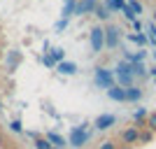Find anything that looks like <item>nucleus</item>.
<instances>
[{"instance_id":"412c9836","label":"nucleus","mask_w":156,"mask_h":149,"mask_svg":"<svg viewBox=\"0 0 156 149\" xmlns=\"http://www.w3.org/2000/svg\"><path fill=\"white\" fill-rule=\"evenodd\" d=\"M49 56H51L56 63H63V61H65V51H63V49H51V51H49Z\"/></svg>"},{"instance_id":"e433bc0d","label":"nucleus","mask_w":156,"mask_h":149,"mask_svg":"<svg viewBox=\"0 0 156 149\" xmlns=\"http://www.w3.org/2000/svg\"><path fill=\"white\" fill-rule=\"evenodd\" d=\"M154 59H156V54H154Z\"/></svg>"},{"instance_id":"72a5a7b5","label":"nucleus","mask_w":156,"mask_h":149,"mask_svg":"<svg viewBox=\"0 0 156 149\" xmlns=\"http://www.w3.org/2000/svg\"><path fill=\"white\" fill-rule=\"evenodd\" d=\"M0 112H2V100H0Z\"/></svg>"},{"instance_id":"9b49d317","label":"nucleus","mask_w":156,"mask_h":149,"mask_svg":"<svg viewBox=\"0 0 156 149\" xmlns=\"http://www.w3.org/2000/svg\"><path fill=\"white\" fill-rule=\"evenodd\" d=\"M56 70H58L61 75H68V77H72V75H77V63H72V61H63V63L56 65Z\"/></svg>"},{"instance_id":"c85d7f7f","label":"nucleus","mask_w":156,"mask_h":149,"mask_svg":"<svg viewBox=\"0 0 156 149\" xmlns=\"http://www.w3.org/2000/svg\"><path fill=\"white\" fill-rule=\"evenodd\" d=\"M26 135H28V137H30L33 142H35V140H37V137H42V135H40V133H35V130H28Z\"/></svg>"},{"instance_id":"473e14b6","label":"nucleus","mask_w":156,"mask_h":149,"mask_svg":"<svg viewBox=\"0 0 156 149\" xmlns=\"http://www.w3.org/2000/svg\"><path fill=\"white\" fill-rule=\"evenodd\" d=\"M119 149H133V147H128V144H119Z\"/></svg>"},{"instance_id":"f8f14e48","label":"nucleus","mask_w":156,"mask_h":149,"mask_svg":"<svg viewBox=\"0 0 156 149\" xmlns=\"http://www.w3.org/2000/svg\"><path fill=\"white\" fill-rule=\"evenodd\" d=\"M142 89L140 86H130V89H126V100L128 103H137V100H142Z\"/></svg>"},{"instance_id":"423d86ee","label":"nucleus","mask_w":156,"mask_h":149,"mask_svg":"<svg viewBox=\"0 0 156 149\" xmlns=\"http://www.w3.org/2000/svg\"><path fill=\"white\" fill-rule=\"evenodd\" d=\"M119 142H121V144H128V147L137 144V142H140V128H135V126H128V128L119 130Z\"/></svg>"},{"instance_id":"7c9ffc66","label":"nucleus","mask_w":156,"mask_h":149,"mask_svg":"<svg viewBox=\"0 0 156 149\" xmlns=\"http://www.w3.org/2000/svg\"><path fill=\"white\" fill-rule=\"evenodd\" d=\"M133 28H135V30H137V33H140V30H142V23H140V21H137V19H135V21H133Z\"/></svg>"},{"instance_id":"5701e85b","label":"nucleus","mask_w":156,"mask_h":149,"mask_svg":"<svg viewBox=\"0 0 156 149\" xmlns=\"http://www.w3.org/2000/svg\"><path fill=\"white\" fill-rule=\"evenodd\" d=\"M9 130H12V133H23V126H21L19 119H12V121H9Z\"/></svg>"},{"instance_id":"aec40b11","label":"nucleus","mask_w":156,"mask_h":149,"mask_svg":"<svg viewBox=\"0 0 156 149\" xmlns=\"http://www.w3.org/2000/svg\"><path fill=\"white\" fill-rule=\"evenodd\" d=\"M126 5L130 7V9H133V14H142V2H140V0H126Z\"/></svg>"},{"instance_id":"20e7f679","label":"nucleus","mask_w":156,"mask_h":149,"mask_svg":"<svg viewBox=\"0 0 156 149\" xmlns=\"http://www.w3.org/2000/svg\"><path fill=\"white\" fill-rule=\"evenodd\" d=\"M89 44H91V54H100L105 49V30L103 26H93L89 33Z\"/></svg>"},{"instance_id":"9d476101","label":"nucleus","mask_w":156,"mask_h":149,"mask_svg":"<svg viewBox=\"0 0 156 149\" xmlns=\"http://www.w3.org/2000/svg\"><path fill=\"white\" fill-rule=\"evenodd\" d=\"M107 98L110 100H114V103H126V89H121V86H112L110 91H107Z\"/></svg>"},{"instance_id":"cd10ccee","label":"nucleus","mask_w":156,"mask_h":149,"mask_svg":"<svg viewBox=\"0 0 156 149\" xmlns=\"http://www.w3.org/2000/svg\"><path fill=\"white\" fill-rule=\"evenodd\" d=\"M65 28H68V19H61L58 23H56V30L61 33V30H65Z\"/></svg>"},{"instance_id":"f704fd0d","label":"nucleus","mask_w":156,"mask_h":149,"mask_svg":"<svg viewBox=\"0 0 156 149\" xmlns=\"http://www.w3.org/2000/svg\"><path fill=\"white\" fill-rule=\"evenodd\" d=\"M154 21H156V9H154Z\"/></svg>"},{"instance_id":"f257e3e1","label":"nucleus","mask_w":156,"mask_h":149,"mask_svg":"<svg viewBox=\"0 0 156 149\" xmlns=\"http://www.w3.org/2000/svg\"><path fill=\"white\" fill-rule=\"evenodd\" d=\"M91 123H79V126H72L70 133H68V144L72 149H82L84 144H89L91 140V130H89Z\"/></svg>"},{"instance_id":"ddd939ff","label":"nucleus","mask_w":156,"mask_h":149,"mask_svg":"<svg viewBox=\"0 0 156 149\" xmlns=\"http://www.w3.org/2000/svg\"><path fill=\"white\" fill-rule=\"evenodd\" d=\"M103 5H105V9L112 14V12H121V9H124L126 0H105Z\"/></svg>"},{"instance_id":"7ed1b4c3","label":"nucleus","mask_w":156,"mask_h":149,"mask_svg":"<svg viewBox=\"0 0 156 149\" xmlns=\"http://www.w3.org/2000/svg\"><path fill=\"white\" fill-rule=\"evenodd\" d=\"M93 84H96L98 89L110 91L112 86H117V77H114V72H112V70H107V68H103V65H98L96 70H93Z\"/></svg>"},{"instance_id":"2f4dec72","label":"nucleus","mask_w":156,"mask_h":149,"mask_svg":"<svg viewBox=\"0 0 156 149\" xmlns=\"http://www.w3.org/2000/svg\"><path fill=\"white\" fill-rule=\"evenodd\" d=\"M5 144H7V140H5V135H2V133H0V149L5 147Z\"/></svg>"},{"instance_id":"393cba45","label":"nucleus","mask_w":156,"mask_h":149,"mask_svg":"<svg viewBox=\"0 0 156 149\" xmlns=\"http://www.w3.org/2000/svg\"><path fill=\"white\" fill-rule=\"evenodd\" d=\"M147 128L154 133L156 130V112H149V117H147Z\"/></svg>"},{"instance_id":"1a4fd4ad","label":"nucleus","mask_w":156,"mask_h":149,"mask_svg":"<svg viewBox=\"0 0 156 149\" xmlns=\"http://www.w3.org/2000/svg\"><path fill=\"white\" fill-rule=\"evenodd\" d=\"M44 137L49 140V144H51V147H58V149H65V147H68V140H65L61 133H56V130H47Z\"/></svg>"},{"instance_id":"a211bd4d","label":"nucleus","mask_w":156,"mask_h":149,"mask_svg":"<svg viewBox=\"0 0 156 149\" xmlns=\"http://www.w3.org/2000/svg\"><path fill=\"white\" fill-rule=\"evenodd\" d=\"M130 65H133V77H144V75H147L144 63H130Z\"/></svg>"},{"instance_id":"4be33fe9","label":"nucleus","mask_w":156,"mask_h":149,"mask_svg":"<svg viewBox=\"0 0 156 149\" xmlns=\"http://www.w3.org/2000/svg\"><path fill=\"white\" fill-rule=\"evenodd\" d=\"M151 137H154V133H151L149 128H142V130H140V142H142V144L151 142Z\"/></svg>"},{"instance_id":"bb28decb","label":"nucleus","mask_w":156,"mask_h":149,"mask_svg":"<svg viewBox=\"0 0 156 149\" xmlns=\"http://www.w3.org/2000/svg\"><path fill=\"white\" fill-rule=\"evenodd\" d=\"M121 12H124V16H126L128 21H135V14H133V9H130L128 5H124V9H121Z\"/></svg>"},{"instance_id":"6e6552de","label":"nucleus","mask_w":156,"mask_h":149,"mask_svg":"<svg viewBox=\"0 0 156 149\" xmlns=\"http://www.w3.org/2000/svg\"><path fill=\"white\" fill-rule=\"evenodd\" d=\"M117 123V117L114 114H100V117H96V121H93V128L96 130H107L112 128Z\"/></svg>"},{"instance_id":"c756f323","label":"nucleus","mask_w":156,"mask_h":149,"mask_svg":"<svg viewBox=\"0 0 156 149\" xmlns=\"http://www.w3.org/2000/svg\"><path fill=\"white\" fill-rule=\"evenodd\" d=\"M149 33H151V40L156 42V26H154V23H149Z\"/></svg>"},{"instance_id":"a878e982","label":"nucleus","mask_w":156,"mask_h":149,"mask_svg":"<svg viewBox=\"0 0 156 149\" xmlns=\"http://www.w3.org/2000/svg\"><path fill=\"white\" fill-rule=\"evenodd\" d=\"M42 63H44L47 68H56V65H58V63H56V61L51 59V56H49V54H44V56H42Z\"/></svg>"},{"instance_id":"6ab92c4d","label":"nucleus","mask_w":156,"mask_h":149,"mask_svg":"<svg viewBox=\"0 0 156 149\" xmlns=\"http://www.w3.org/2000/svg\"><path fill=\"white\" fill-rule=\"evenodd\" d=\"M33 147H35V149H54L51 144H49V140H47L44 135H42V137H37V140L33 142Z\"/></svg>"},{"instance_id":"4c0bfd02","label":"nucleus","mask_w":156,"mask_h":149,"mask_svg":"<svg viewBox=\"0 0 156 149\" xmlns=\"http://www.w3.org/2000/svg\"><path fill=\"white\" fill-rule=\"evenodd\" d=\"M65 2H68V0H65Z\"/></svg>"},{"instance_id":"b1692460","label":"nucleus","mask_w":156,"mask_h":149,"mask_svg":"<svg viewBox=\"0 0 156 149\" xmlns=\"http://www.w3.org/2000/svg\"><path fill=\"white\" fill-rule=\"evenodd\" d=\"M98 149H119V144L114 140H103V142L98 144Z\"/></svg>"},{"instance_id":"c9c22d12","label":"nucleus","mask_w":156,"mask_h":149,"mask_svg":"<svg viewBox=\"0 0 156 149\" xmlns=\"http://www.w3.org/2000/svg\"><path fill=\"white\" fill-rule=\"evenodd\" d=\"M54 149H58V147H54Z\"/></svg>"},{"instance_id":"dca6fc26","label":"nucleus","mask_w":156,"mask_h":149,"mask_svg":"<svg viewBox=\"0 0 156 149\" xmlns=\"http://www.w3.org/2000/svg\"><path fill=\"white\" fill-rule=\"evenodd\" d=\"M93 14H96V19H100V21H110V16H112V14L105 9V5H98Z\"/></svg>"},{"instance_id":"39448f33","label":"nucleus","mask_w":156,"mask_h":149,"mask_svg":"<svg viewBox=\"0 0 156 149\" xmlns=\"http://www.w3.org/2000/svg\"><path fill=\"white\" fill-rule=\"evenodd\" d=\"M103 30H105V49H117L121 42V28L114 23H107Z\"/></svg>"},{"instance_id":"4468645a","label":"nucleus","mask_w":156,"mask_h":149,"mask_svg":"<svg viewBox=\"0 0 156 149\" xmlns=\"http://www.w3.org/2000/svg\"><path fill=\"white\" fill-rule=\"evenodd\" d=\"M75 7H77V0H68L63 5V12H61V19H70L75 14Z\"/></svg>"},{"instance_id":"f3484780","label":"nucleus","mask_w":156,"mask_h":149,"mask_svg":"<svg viewBox=\"0 0 156 149\" xmlns=\"http://www.w3.org/2000/svg\"><path fill=\"white\" fill-rule=\"evenodd\" d=\"M7 63H9V68L14 70V68L21 63V51H12L9 56H7Z\"/></svg>"},{"instance_id":"0eeeda50","label":"nucleus","mask_w":156,"mask_h":149,"mask_svg":"<svg viewBox=\"0 0 156 149\" xmlns=\"http://www.w3.org/2000/svg\"><path fill=\"white\" fill-rule=\"evenodd\" d=\"M100 5L98 0H77V7H75V14L82 16V14H93L96 7Z\"/></svg>"},{"instance_id":"2eb2a0df","label":"nucleus","mask_w":156,"mask_h":149,"mask_svg":"<svg viewBox=\"0 0 156 149\" xmlns=\"http://www.w3.org/2000/svg\"><path fill=\"white\" fill-rule=\"evenodd\" d=\"M128 40H130V42H135V44H140V47H144L147 42H149L144 33H130V35H128Z\"/></svg>"},{"instance_id":"f03ea898","label":"nucleus","mask_w":156,"mask_h":149,"mask_svg":"<svg viewBox=\"0 0 156 149\" xmlns=\"http://www.w3.org/2000/svg\"><path fill=\"white\" fill-rule=\"evenodd\" d=\"M114 77H117V84L121 89H130L135 86V77H133V65L126 63V61H119L117 68H114Z\"/></svg>"}]
</instances>
